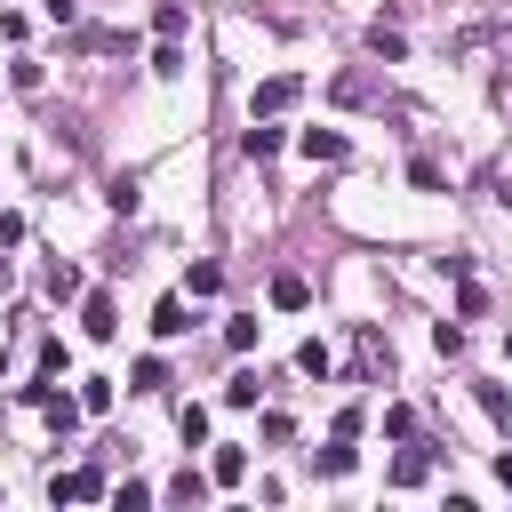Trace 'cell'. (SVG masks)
Segmentation results:
<instances>
[{
    "mask_svg": "<svg viewBox=\"0 0 512 512\" xmlns=\"http://www.w3.org/2000/svg\"><path fill=\"white\" fill-rule=\"evenodd\" d=\"M160 496H168V504H200V496H208V480H200V472H192V464H184V472H176V480H168V488H160Z\"/></svg>",
    "mask_w": 512,
    "mask_h": 512,
    "instance_id": "obj_8",
    "label": "cell"
},
{
    "mask_svg": "<svg viewBox=\"0 0 512 512\" xmlns=\"http://www.w3.org/2000/svg\"><path fill=\"white\" fill-rule=\"evenodd\" d=\"M240 472H248V448H216V480H224V488H232V480H240Z\"/></svg>",
    "mask_w": 512,
    "mask_h": 512,
    "instance_id": "obj_13",
    "label": "cell"
},
{
    "mask_svg": "<svg viewBox=\"0 0 512 512\" xmlns=\"http://www.w3.org/2000/svg\"><path fill=\"white\" fill-rule=\"evenodd\" d=\"M48 496H56V504H96V496H112V488H104V472H56Z\"/></svg>",
    "mask_w": 512,
    "mask_h": 512,
    "instance_id": "obj_2",
    "label": "cell"
},
{
    "mask_svg": "<svg viewBox=\"0 0 512 512\" xmlns=\"http://www.w3.org/2000/svg\"><path fill=\"white\" fill-rule=\"evenodd\" d=\"M296 96H304V80H296V72H272V80L256 88V120H272V112H288Z\"/></svg>",
    "mask_w": 512,
    "mask_h": 512,
    "instance_id": "obj_3",
    "label": "cell"
},
{
    "mask_svg": "<svg viewBox=\"0 0 512 512\" xmlns=\"http://www.w3.org/2000/svg\"><path fill=\"white\" fill-rule=\"evenodd\" d=\"M352 368H360V384H392V344L376 328H352Z\"/></svg>",
    "mask_w": 512,
    "mask_h": 512,
    "instance_id": "obj_1",
    "label": "cell"
},
{
    "mask_svg": "<svg viewBox=\"0 0 512 512\" xmlns=\"http://www.w3.org/2000/svg\"><path fill=\"white\" fill-rule=\"evenodd\" d=\"M240 152H248V160H272V152H280V128H248Z\"/></svg>",
    "mask_w": 512,
    "mask_h": 512,
    "instance_id": "obj_12",
    "label": "cell"
},
{
    "mask_svg": "<svg viewBox=\"0 0 512 512\" xmlns=\"http://www.w3.org/2000/svg\"><path fill=\"white\" fill-rule=\"evenodd\" d=\"M368 48H376V56H384V64H392V56H400V48H408V40H400V24H368Z\"/></svg>",
    "mask_w": 512,
    "mask_h": 512,
    "instance_id": "obj_11",
    "label": "cell"
},
{
    "mask_svg": "<svg viewBox=\"0 0 512 512\" xmlns=\"http://www.w3.org/2000/svg\"><path fill=\"white\" fill-rule=\"evenodd\" d=\"M328 96H336V104H384V88H376L368 72H344V80H336Z\"/></svg>",
    "mask_w": 512,
    "mask_h": 512,
    "instance_id": "obj_4",
    "label": "cell"
},
{
    "mask_svg": "<svg viewBox=\"0 0 512 512\" xmlns=\"http://www.w3.org/2000/svg\"><path fill=\"white\" fill-rule=\"evenodd\" d=\"M224 400H232V408H256V376H248V368H240V376H232V384H224Z\"/></svg>",
    "mask_w": 512,
    "mask_h": 512,
    "instance_id": "obj_15",
    "label": "cell"
},
{
    "mask_svg": "<svg viewBox=\"0 0 512 512\" xmlns=\"http://www.w3.org/2000/svg\"><path fill=\"white\" fill-rule=\"evenodd\" d=\"M80 328L104 344V336H120V312H112V296H88V312H80Z\"/></svg>",
    "mask_w": 512,
    "mask_h": 512,
    "instance_id": "obj_5",
    "label": "cell"
},
{
    "mask_svg": "<svg viewBox=\"0 0 512 512\" xmlns=\"http://www.w3.org/2000/svg\"><path fill=\"white\" fill-rule=\"evenodd\" d=\"M152 328H160V336H184V328H192V312H184V296H160V312H152Z\"/></svg>",
    "mask_w": 512,
    "mask_h": 512,
    "instance_id": "obj_7",
    "label": "cell"
},
{
    "mask_svg": "<svg viewBox=\"0 0 512 512\" xmlns=\"http://www.w3.org/2000/svg\"><path fill=\"white\" fill-rule=\"evenodd\" d=\"M456 312H464V320H480V312H488V288H480V280H472V272H464V280H456Z\"/></svg>",
    "mask_w": 512,
    "mask_h": 512,
    "instance_id": "obj_10",
    "label": "cell"
},
{
    "mask_svg": "<svg viewBox=\"0 0 512 512\" xmlns=\"http://www.w3.org/2000/svg\"><path fill=\"white\" fill-rule=\"evenodd\" d=\"M272 304H280V312H304V304H312V288H304L296 272H280V280H272Z\"/></svg>",
    "mask_w": 512,
    "mask_h": 512,
    "instance_id": "obj_6",
    "label": "cell"
},
{
    "mask_svg": "<svg viewBox=\"0 0 512 512\" xmlns=\"http://www.w3.org/2000/svg\"><path fill=\"white\" fill-rule=\"evenodd\" d=\"M480 408H488L496 424H512V392H504V384H480Z\"/></svg>",
    "mask_w": 512,
    "mask_h": 512,
    "instance_id": "obj_14",
    "label": "cell"
},
{
    "mask_svg": "<svg viewBox=\"0 0 512 512\" xmlns=\"http://www.w3.org/2000/svg\"><path fill=\"white\" fill-rule=\"evenodd\" d=\"M304 152H312V160H344V136H336V128H304Z\"/></svg>",
    "mask_w": 512,
    "mask_h": 512,
    "instance_id": "obj_9",
    "label": "cell"
}]
</instances>
